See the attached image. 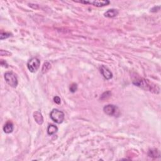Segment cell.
Returning a JSON list of instances; mask_svg holds the SVG:
<instances>
[{
	"label": "cell",
	"mask_w": 161,
	"mask_h": 161,
	"mask_svg": "<svg viewBox=\"0 0 161 161\" xmlns=\"http://www.w3.org/2000/svg\"><path fill=\"white\" fill-rule=\"evenodd\" d=\"M133 84L145 91L152 92L154 93L158 94L160 91V89L157 85L150 82L149 80L142 77L133 80Z\"/></svg>",
	"instance_id": "cell-1"
},
{
	"label": "cell",
	"mask_w": 161,
	"mask_h": 161,
	"mask_svg": "<svg viewBox=\"0 0 161 161\" xmlns=\"http://www.w3.org/2000/svg\"><path fill=\"white\" fill-rule=\"evenodd\" d=\"M50 117L55 123L61 124L64 120V113L57 109H53L50 113Z\"/></svg>",
	"instance_id": "cell-2"
},
{
	"label": "cell",
	"mask_w": 161,
	"mask_h": 161,
	"mask_svg": "<svg viewBox=\"0 0 161 161\" xmlns=\"http://www.w3.org/2000/svg\"><path fill=\"white\" fill-rule=\"evenodd\" d=\"M103 111L104 113H106L108 116L118 117L120 114L119 108L113 104H108L104 106Z\"/></svg>",
	"instance_id": "cell-3"
},
{
	"label": "cell",
	"mask_w": 161,
	"mask_h": 161,
	"mask_svg": "<svg viewBox=\"0 0 161 161\" xmlns=\"http://www.w3.org/2000/svg\"><path fill=\"white\" fill-rule=\"evenodd\" d=\"M6 82L13 88H16L18 85L17 77L12 72H7L5 74Z\"/></svg>",
	"instance_id": "cell-4"
},
{
	"label": "cell",
	"mask_w": 161,
	"mask_h": 161,
	"mask_svg": "<svg viewBox=\"0 0 161 161\" xmlns=\"http://www.w3.org/2000/svg\"><path fill=\"white\" fill-rule=\"evenodd\" d=\"M40 61L37 57H33L28 61L27 67L31 73H35L39 69Z\"/></svg>",
	"instance_id": "cell-5"
},
{
	"label": "cell",
	"mask_w": 161,
	"mask_h": 161,
	"mask_svg": "<svg viewBox=\"0 0 161 161\" xmlns=\"http://www.w3.org/2000/svg\"><path fill=\"white\" fill-rule=\"evenodd\" d=\"M79 3H81L84 4H89L92 5L96 7H104V6H107L110 4V1L106 0V1H76Z\"/></svg>",
	"instance_id": "cell-6"
},
{
	"label": "cell",
	"mask_w": 161,
	"mask_h": 161,
	"mask_svg": "<svg viewBox=\"0 0 161 161\" xmlns=\"http://www.w3.org/2000/svg\"><path fill=\"white\" fill-rule=\"evenodd\" d=\"M100 72L105 79L109 80L113 77V73L104 66H102L100 68Z\"/></svg>",
	"instance_id": "cell-7"
},
{
	"label": "cell",
	"mask_w": 161,
	"mask_h": 161,
	"mask_svg": "<svg viewBox=\"0 0 161 161\" xmlns=\"http://www.w3.org/2000/svg\"><path fill=\"white\" fill-rule=\"evenodd\" d=\"M33 118L35 119V122L38 123L39 125H42V123H44V118L42 113L40 111H37L33 113Z\"/></svg>",
	"instance_id": "cell-8"
},
{
	"label": "cell",
	"mask_w": 161,
	"mask_h": 161,
	"mask_svg": "<svg viewBox=\"0 0 161 161\" xmlns=\"http://www.w3.org/2000/svg\"><path fill=\"white\" fill-rule=\"evenodd\" d=\"M13 124L10 121H8L5 123L3 126V131L6 134H10L13 131Z\"/></svg>",
	"instance_id": "cell-9"
},
{
	"label": "cell",
	"mask_w": 161,
	"mask_h": 161,
	"mask_svg": "<svg viewBox=\"0 0 161 161\" xmlns=\"http://www.w3.org/2000/svg\"><path fill=\"white\" fill-rule=\"evenodd\" d=\"M119 12L116 9H110L106 11L104 14V16L106 18H114L118 15Z\"/></svg>",
	"instance_id": "cell-10"
},
{
	"label": "cell",
	"mask_w": 161,
	"mask_h": 161,
	"mask_svg": "<svg viewBox=\"0 0 161 161\" xmlns=\"http://www.w3.org/2000/svg\"><path fill=\"white\" fill-rule=\"evenodd\" d=\"M58 131V128L57 126L54 125H49L47 128V134L49 135L55 134Z\"/></svg>",
	"instance_id": "cell-11"
},
{
	"label": "cell",
	"mask_w": 161,
	"mask_h": 161,
	"mask_svg": "<svg viewBox=\"0 0 161 161\" xmlns=\"http://www.w3.org/2000/svg\"><path fill=\"white\" fill-rule=\"evenodd\" d=\"M148 156L150 157H160L159 151L157 149H152L148 151Z\"/></svg>",
	"instance_id": "cell-12"
},
{
	"label": "cell",
	"mask_w": 161,
	"mask_h": 161,
	"mask_svg": "<svg viewBox=\"0 0 161 161\" xmlns=\"http://www.w3.org/2000/svg\"><path fill=\"white\" fill-rule=\"evenodd\" d=\"M51 69V64L49 63V62H46L43 65V67H42V73H46L47 72L50 70Z\"/></svg>",
	"instance_id": "cell-13"
},
{
	"label": "cell",
	"mask_w": 161,
	"mask_h": 161,
	"mask_svg": "<svg viewBox=\"0 0 161 161\" xmlns=\"http://www.w3.org/2000/svg\"><path fill=\"white\" fill-rule=\"evenodd\" d=\"M11 36V33H7V32H1L0 33V39L1 40L6 39H8V37Z\"/></svg>",
	"instance_id": "cell-14"
},
{
	"label": "cell",
	"mask_w": 161,
	"mask_h": 161,
	"mask_svg": "<svg viewBox=\"0 0 161 161\" xmlns=\"http://www.w3.org/2000/svg\"><path fill=\"white\" fill-rule=\"evenodd\" d=\"M111 95V92L110 91H106V92H104V93L101 96V98L100 99L102 100H106L108 98L110 97V96Z\"/></svg>",
	"instance_id": "cell-15"
},
{
	"label": "cell",
	"mask_w": 161,
	"mask_h": 161,
	"mask_svg": "<svg viewBox=\"0 0 161 161\" xmlns=\"http://www.w3.org/2000/svg\"><path fill=\"white\" fill-rule=\"evenodd\" d=\"M69 89H70V91L71 92H75L77 91V85L76 84H75V83H73V84H72L71 85L70 88H69Z\"/></svg>",
	"instance_id": "cell-16"
},
{
	"label": "cell",
	"mask_w": 161,
	"mask_h": 161,
	"mask_svg": "<svg viewBox=\"0 0 161 161\" xmlns=\"http://www.w3.org/2000/svg\"><path fill=\"white\" fill-rule=\"evenodd\" d=\"M54 101L55 102V103L57 104H61V98L57 96H55L54 98Z\"/></svg>",
	"instance_id": "cell-17"
},
{
	"label": "cell",
	"mask_w": 161,
	"mask_h": 161,
	"mask_svg": "<svg viewBox=\"0 0 161 161\" xmlns=\"http://www.w3.org/2000/svg\"><path fill=\"white\" fill-rule=\"evenodd\" d=\"M160 10V7H154L153 8H152L151 9V12H156V11H157L158 10Z\"/></svg>",
	"instance_id": "cell-18"
}]
</instances>
